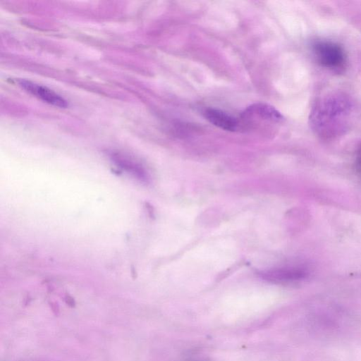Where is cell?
Wrapping results in <instances>:
<instances>
[{
  "label": "cell",
  "instance_id": "7",
  "mask_svg": "<svg viewBox=\"0 0 361 361\" xmlns=\"http://www.w3.org/2000/svg\"><path fill=\"white\" fill-rule=\"evenodd\" d=\"M356 165L358 171L361 173V147L357 154Z\"/></svg>",
  "mask_w": 361,
  "mask_h": 361
},
{
  "label": "cell",
  "instance_id": "3",
  "mask_svg": "<svg viewBox=\"0 0 361 361\" xmlns=\"http://www.w3.org/2000/svg\"><path fill=\"white\" fill-rule=\"evenodd\" d=\"M18 82L25 91L49 104L60 108H66L68 106L66 100L47 87L23 79L18 80Z\"/></svg>",
  "mask_w": 361,
  "mask_h": 361
},
{
  "label": "cell",
  "instance_id": "5",
  "mask_svg": "<svg viewBox=\"0 0 361 361\" xmlns=\"http://www.w3.org/2000/svg\"><path fill=\"white\" fill-rule=\"evenodd\" d=\"M203 114L211 123L221 129L235 131L238 128V121L221 110L208 108L203 111Z\"/></svg>",
  "mask_w": 361,
  "mask_h": 361
},
{
  "label": "cell",
  "instance_id": "1",
  "mask_svg": "<svg viewBox=\"0 0 361 361\" xmlns=\"http://www.w3.org/2000/svg\"><path fill=\"white\" fill-rule=\"evenodd\" d=\"M354 111L353 102L348 95L339 92L329 93L313 104L309 116L310 128L321 140H335L349 130Z\"/></svg>",
  "mask_w": 361,
  "mask_h": 361
},
{
  "label": "cell",
  "instance_id": "4",
  "mask_svg": "<svg viewBox=\"0 0 361 361\" xmlns=\"http://www.w3.org/2000/svg\"><path fill=\"white\" fill-rule=\"evenodd\" d=\"M264 279L271 282H288L300 280L306 276V271L298 268H281L262 271L259 274Z\"/></svg>",
  "mask_w": 361,
  "mask_h": 361
},
{
  "label": "cell",
  "instance_id": "2",
  "mask_svg": "<svg viewBox=\"0 0 361 361\" xmlns=\"http://www.w3.org/2000/svg\"><path fill=\"white\" fill-rule=\"evenodd\" d=\"M317 63L334 72H342L347 66V55L343 47L329 39H316L311 45Z\"/></svg>",
  "mask_w": 361,
  "mask_h": 361
},
{
  "label": "cell",
  "instance_id": "6",
  "mask_svg": "<svg viewBox=\"0 0 361 361\" xmlns=\"http://www.w3.org/2000/svg\"><path fill=\"white\" fill-rule=\"evenodd\" d=\"M243 117L250 118L258 116L264 120L281 122L283 117L281 114L273 106L263 103L255 104L247 107L243 113Z\"/></svg>",
  "mask_w": 361,
  "mask_h": 361
}]
</instances>
